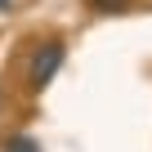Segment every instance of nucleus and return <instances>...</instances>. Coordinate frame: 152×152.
I'll return each mask as SVG.
<instances>
[{
    "instance_id": "obj_1",
    "label": "nucleus",
    "mask_w": 152,
    "mask_h": 152,
    "mask_svg": "<svg viewBox=\"0 0 152 152\" xmlns=\"http://www.w3.org/2000/svg\"><path fill=\"white\" fill-rule=\"evenodd\" d=\"M63 58H67L63 40H45V45L31 54V63H27V85H31V90H45V85L54 81V76H58Z\"/></svg>"
},
{
    "instance_id": "obj_2",
    "label": "nucleus",
    "mask_w": 152,
    "mask_h": 152,
    "mask_svg": "<svg viewBox=\"0 0 152 152\" xmlns=\"http://www.w3.org/2000/svg\"><path fill=\"white\" fill-rule=\"evenodd\" d=\"M5 152H40V148H36V139H27V134H14V139L5 143Z\"/></svg>"
},
{
    "instance_id": "obj_3",
    "label": "nucleus",
    "mask_w": 152,
    "mask_h": 152,
    "mask_svg": "<svg viewBox=\"0 0 152 152\" xmlns=\"http://www.w3.org/2000/svg\"><path fill=\"white\" fill-rule=\"evenodd\" d=\"M85 5L94 9V14H116V9H125L130 0H85Z\"/></svg>"
},
{
    "instance_id": "obj_4",
    "label": "nucleus",
    "mask_w": 152,
    "mask_h": 152,
    "mask_svg": "<svg viewBox=\"0 0 152 152\" xmlns=\"http://www.w3.org/2000/svg\"><path fill=\"white\" fill-rule=\"evenodd\" d=\"M9 5H14V0H0V14H9Z\"/></svg>"
}]
</instances>
